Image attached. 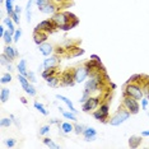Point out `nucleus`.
Instances as JSON below:
<instances>
[{
  "label": "nucleus",
  "instance_id": "obj_28",
  "mask_svg": "<svg viewBox=\"0 0 149 149\" xmlns=\"http://www.w3.org/2000/svg\"><path fill=\"white\" fill-rule=\"evenodd\" d=\"M54 74H56V68H50V69H45L42 72V78H49V77H51L54 75Z\"/></svg>",
  "mask_w": 149,
  "mask_h": 149
},
{
  "label": "nucleus",
  "instance_id": "obj_55",
  "mask_svg": "<svg viewBox=\"0 0 149 149\" xmlns=\"http://www.w3.org/2000/svg\"><path fill=\"white\" fill-rule=\"evenodd\" d=\"M51 124H60V121L56 120V118H54V120H51Z\"/></svg>",
  "mask_w": 149,
  "mask_h": 149
},
{
  "label": "nucleus",
  "instance_id": "obj_48",
  "mask_svg": "<svg viewBox=\"0 0 149 149\" xmlns=\"http://www.w3.org/2000/svg\"><path fill=\"white\" fill-rule=\"evenodd\" d=\"M14 12L17 13V14L21 15V13H22V8H21L19 5H15V6H14Z\"/></svg>",
  "mask_w": 149,
  "mask_h": 149
},
{
  "label": "nucleus",
  "instance_id": "obj_49",
  "mask_svg": "<svg viewBox=\"0 0 149 149\" xmlns=\"http://www.w3.org/2000/svg\"><path fill=\"white\" fill-rule=\"evenodd\" d=\"M55 4H64V3H68V1H70V0H52Z\"/></svg>",
  "mask_w": 149,
  "mask_h": 149
},
{
  "label": "nucleus",
  "instance_id": "obj_23",
  "mask_svg": "<svg viewBox=\"0 0 149 149\" xmlns=\"http://www.w3.org/2000/svg\"><path fill=\"white\" fill-rule=\"evenodd\" d=\"M33 106H35L36 110L40 111V112H41L42 115H45V116H47V115H49V111H47L46 108H45V106H43L42 103H40L38 101H35V102H33Z\"/></svg>",
  "mask_w": 149,
  "mask_h": 149
},
{
  "label": "nucleus",
  "instance_id": "obj_43",
  "mask_svg": "<svg viewBox=\"0 0 149 149\" xmlns=\"http://www.w3.org/2000/svg\"><path fill=\"white\" fill-rule=\"evenodd\" d=\"M9 17H10V18L13 19V22H14L15 24H19V14H17L15 12H13V13H12V14L9 15Z\"/></svg>",
  "mask_w": 149,
  "mask_h": 149
},
{
  "label": "nucleus",
  "instance_id": "obj_8",
  "mask_svg": "<svg viewBox=\"0 0 149 149\" xmlns=\"http://www.w3.org/2000/svg\"><path fill=\"white\" fill-rule=\"evenodd\" d=\"M75 84V79H74V72L72 70H66L61 74L60 77V86L63 87H73Z\"/></svg>",
  "mask_w": 149,
  "mask_h": 149
},
{
  "label": "nucleus",
  "instance_id": "obj_32",
  "mask_svg": "<svg viewBox=\"0 0 149 149\" xmlns=\"http://www.w3.org/2000/svg\"><path fill=\"white\" fill-rule=\"evenodd\" d=\"M43 144L47 145V147H50V148H55V149L60 148V145L55 144V143H54V141L51 140V139H49V138H45V139H43Z\"/></svg>",
  "mask_w": 149,
  "mask_h": 149
},
{
  "label": "nucleus",
  "instance_id": "obj_53",
  "mask_svg": "<svg viewBox=\"0 0 149 149\" xmlns=\"http://www.w3.org/2000/svg\"><path fill=\"white\" fill-rule=\"evenodd\" d=\"M6 69H8L9 72H13V70H14V69H13V66H12V64H9V65H6Z\"/></svg>",
  "mask_w": 149,
  "mask_h": 149
},
{
  "label": "nucleus",
  "instance_id": "obj_36",
  "mask_svg": "<svg viewBox=\"0 0 149 149\" xmlns=\"http://www.w3.org/2000/svg\"><path fill=\"white\" fill-rule=\"evenodd\" d=\"M10 61H12V60L9 59V57L6 56L4 52H3L1 54V65H5L6 66V65H9V64H10Z\"/></svg>",
  "mask_w": 149,
  "mask_h": 149
},
{
  "label": "nucleus",
  "instance_id": "obj_56",
  "mask_svg": "<svg viewBox=\"0 0 149 149\" xmlns=\"http://www.w3.org/2000/svg\"><path fill=\"white\" fill-rule=\"evenodd\" d=\"M0 1H1V3H5V0H0Z\"/></svg>",
  "mask_w": 149,
  "mask_h": 149
},
{
  "label": "nucleus",
  "instance_id": "obj_26",
  "mask_svg": "<svg viewBox=\"0 0 149 149\" xmlns=\"http://www.w3.org/2000/svg\"><path fill=\"white\" fill-rule=\"evenodd\" d=\"M68 51H72V56H74V57L80 56V55H83V54H84V50L83 49H79V47H77V46H74V47H72V49H69Z\"/></svg>",
  "mask_w": 149,
  "mask_h": 149
},
{
  "label": "nucleus",
  "instance_id": "obj_9",
  "mask_svg": "<svg viewBox=\"0 0 149 149\" xmlns=\"http://www.w3.org/2000/svg\"><path fill=\"white\" fill-rule=\"evenodd\" d=\"M60 63V59L57 55H50L47 56V59H45V61H43V66H45V69H50V68H56L59 65Z\"/></svg>",
  "mask_w": 149,
  "mask_h": 149
},
{
  "label": "nucleus",
  "instance_id": "obj_29",
  "mask_svg": "<svg viewBox=\"0 0 149 149\" xmlns=\"http://www.w3.org/2000/svg\"><path fill=\"white\" fill-rule=\"evenodd\" d=\"M13 1L14 0H5V9H6V13L9 15L14 12V6H13Z\"/></svg>",
  "mask_w": 149,
  "mask_h": 149
},
{
  "label": "nucleus",
  "instance_id": "obj_21",
  "mask_svg": "<svg viewBox=\"0 0 149 149\" xmlns=\"http://www.w3.org/2000/svg\"><path fill=\"white\" fill-rule=\"evenodd\" d=\"M4 24L8 27V29L10 31L13 35H14V32L17 31L15 27H14V22H13V19L10 18V17H8V18H4Z\"/></svg>",
  "mask_w": 149,
  "mask_h": 149
},
{
  "label": "nucleus",
  "instance_id": "obj_2",
  "mask_svg": "<svg viewBox=\"0 0 149 149\" xmlns=\"http://www.w3.org/2000/svg\"><path fill=\"white\" fill-rule=\"evenodd\" d=\"M130 115L131 113L129 112L126 108H120V110H117V112L108 120V124H110L111 126H118V125L124 124L125 121L130 117Z\"/></svg>",
  "mask_w": 149,
  "mask_h": 149
},
{
  "label": "nucleus",
  "instance_id": "obj_11",
  "mask_svg": "<svg viewBox=\"0 0 149 149\" xmlns=\"http://www.w3.org/2000/svg\"><path fill=\"white\" fill-rule=\"evenodd\" d=\"M83 135L86 141H94L97 138V131L94 127H86L83 131Z\"/></svg>",
  "mask_w": 149,
  "mask_h": 149
},
{
  "label": "nucleus",
  "instance_id": "obj_17",
  "mask_svg": "<svg viewBox=\"0 0 149 149\" xmlns=\"http://www.w3.org/2000/svg\"><path fill=\"white\" fill-rule=\"evenodd\" d=\"M141 143V136H136V135H133L129 139V147L130 148H138Z\"/></svg>",
  "mask_w": 149,
  "mask_h": 149
},
{
  "label": "nucleus",
  "instance_id": "obj_51",
  "mask_svg": "<svg viewBox=\"0 0 149 149\" xmlns=\"http://www.w3.org/2000/svg\"><path fill=\"white\" fill-rule=\"evenodd\" d=\"M141 136H149V130H145L141 133Z\"/></svg>",
  "mask_w": 149,
  "mask_h": 149
},
{
  "label": "nucleus",
  "instance_id": "obj_12",
  "mask_svg": "<svg viewBox=\"0 0 149 149\" xmlns=\"http://www.w3.org/2000/svg\"><path fill=\"white\" fill-rule=\"evenodd\" d=\"M47 40V33L42 31H33V41L37 46H40L41 43L46 42Z\"/></svg>",
  "mask_w": 149,
  "mask_h": 149
},
{
  "label": "nucleus",
  "instance_id": "obj_46",
  "mask_svg": "<svg viewBox=\"0 0 149 149\" xmlns=\"http://www.w3.org/2000/svg\"><path fill=\"white\" fill-rule=\"evenodd\" d=\"M10 117H12V120H13V124H15L18 127L21 126V123H19V120H18V118H15V117H14V115H10Z\"/></svg>",
  "mask_w": 149,
  "mask_h": 149
},
{
  "label": "nucleus",
  "instance_id": "obj_6",
  "mask_svg": "<svg viewBox=\"0 0 149 149\" xmlns=\"http://www.w3.org/2000/svg\"><path fill=\"white\" fill-rule=\"evenodd\" d=\"M101 103V97H93L91 96L88 100L82 104V110L84 111V112H89V111H93L96 110V108H98V106H100Z\"/></svg>",
  "mask_w": 149,
  "mask_h": 149
},
{
  "label": "nucleus",
  "instance_id": "obj_27",
  "mask_svg": "<svg viewBox=\"0 0 149 149\" xmlns=\"http://www.w3.org/2000/svg\"><path fill=\"white\" fill-rule=\"evenodd\" d=\"M63 112V116L65 117V118H68V120H70V121H75L77 123V115L73 112V111H69V112H66V111H61Z\"/></svg>",
  "mask_w": 149,
  "mask_h": 149
},
{
  "label": "nucleus",
  "instance_id": "obj_33",
  "mask_svg": "<svg viewBox=\"0 0 149 149\" xmlns=\"http://www.w3.org/2000/svg\"><path fill=\"white\" fill-rule=\"evenodd\" d=\"M141 87H143V92H144V94L147 96V98L149 100V78H148L147 80H144L143 84H141Z\"/></svg>",
  "mask_w": 149,
  "mask_h": 149
},
{
  "label": "nucleus",
  "instance_id": "obj_16",
  "mask_svg": "<svg viewBox=\"0 0 149 149\" xmlns=\"http://www.w3.org/2000/svg\"><path fill=\"white\" fill-rule=\"evenodd\" d=\"M46 83H47V86L55 88V87H57L60 84V77H57L56 74H54V75L46 78Z\"/></svg>",
  "mask_w": 149,
  "mask_h": 149
},
{
  "label": "nucleus",
  "instance_id": "obj_39",
  "mask_svg": "<svg viewBox=\"0 0 149 149\" xmlns=\"http://www.w3.org/2000/svg\"><path fill=\"white\" fill-rule=\"evenodd\" d=\"M84 127L83 125H79V124H75L74 125V131H75L77 134H83V131H84Z\"/></svg>",
  "mask_w": 149,
  "mask_h": 149
},
{
  "label": "nucleus",
  "instance_id": "obj_50",
  "mask_svg": "<svg viewBox=\"0 0 149 149\" xmlns=\"http://www.w3.org/2000/svg\"><path fill=\"white\" fill-rule=\"evenodd\" d=\"M91 59L97 60V61H101V59H100V56H98V55H91Z\"/></svg>",
  "mask_w": 149,
  "mask_h": 149
},
{
  "label": "nucleus",
  "instance_id": "obj_19",
  "mask_svg": "<svg viewBox=\"0 0 149 149\" xmlns=\"http://www.w3.org/2000/svg\"><path fill=\"white\" fill-rule=\"evenodd\" d=\"M35 3V0H28L27 3V6H26V19L27 22H31V17H32V5Z\"/></svg>",
  "mask_w": 149,
  "mask_h": 149
},
{
  "label": "nucleus",
  "instance_id": "obj_38",
  "mask_svg": "<svg viewBox=\"0 0 149 149\" xmlns=\"http://www.w3.org/2000/svg\"><path fill=\"white\" fill-rule=\"evenodd\" d=\"M27 78H28V80L31 83H37V78H36V74L33 72H28V74H27Z\"/></svg>",
  "mask_w": 149,
  "mask_h": 149
},
{
  "label": "nucleus",
  "instance_id": "obj_54",
  "mask_svg": "<svg viewBox=\"0 0 149 149\" xmlns=\"http://www.w3.org/2000/svg\"><path fill=\"white\" fill-rule=\"evenodd\" d=\"M21 102H22L23 104H26V103H27V100H26L24 97H21Z\"/></svg>",
  "mask_w": 149,
  "mask_h": 149
},
{
  "label": "nucleus",
  "instance_id": "obj_34",
  "mask_svg": "<svg viewBox=\"0 0 149 149\" xmlns=\"http://www.w3.org/2000/svg\"><path fill=\"white\" fill-rule=\"evenodd\" d=\"M10 80H12V74L10 73H5V74H3L0 82H1V84H6V83H10Z\"/></svg>",
  "mask_w": 149,
  "mask_h": 149
},
{
  "label": "nucleus",
  "instance_id": "obj_25",
  "mask_svg": "<svg viewBox=\"0 0 149 149\" xmlns=\"http://www.w3.org/2000/svg\"><path fill=\"white\" fill-rule=\"evenodd\" d=\"M60 129H61L65 134H69V133H72V131L74 130V125H72L70 123H63Z\"/></svg>",
  "mask_w": 149,
  "mask_h": 149
},
{
  "label": "nucleus",
  "instance_id": "obj_40",
  "mask_svg": "<svg viewBox=\"0 0 149 149\" xmlns=\"http://www.w3.org/2000/svg\"><path fill=\"white\" fill-rule=\"evenodd\" d=\"M51 1H52V0H35L36 5L38 6V8H41V6L46 5V4H49V3H51Z\"/></svg>",
  "mask_w": 149,
  "mask_h": 149
},
{
  "label": "nucleus",
  "instance_id": "obj_14",
  "mask_svg": "<svg viewBox=\"0 0 149 149\" xmlns=\"http://www.w3.org/2000/svg\"><path fill=\"white\" fill-rule=\"evenodd\" d=\"M56 100H60V101H63V102H64V103H65V104H66V106H68V107H69V110H70V111H73V112H74V113H77V112H78V111L75 110V107H74V104H73V102H72V101H70V100H69V98L64 97V96H61V94H56Z\"/></svg>",
  "mask_w": 149,
  "mask_h": 149
},
{
  "label": "nucleus",
  "instance_id": "obj_15",
  "mask_svg": "<svg viewBox=\"0 0 149 149\" xmlns=\"http://www.w3.org/2000/svg\"><path fill=\"white\" fill-rule=\"evenodd\" d=\"M4 54L9 57V59L12 60V61L14 60V57L18 56V51L15 50V47H12L10 45H8V46H6L5 49H4Z\"/></svg>",
  "mask_w": 149,
  "mask_h": 149
},
{
  "label": "nucleus",
  "instance_id": "obj_22",
  "mask_svg": "<svg viewBox=\"0 0 149 149\" xmlns=\"http://www.w3.org/2000/svg\"><path fill=\"white\" fill-rule=\"evenodd\" d=\"M9 96H10V91L8 88H1V92H0V100H1L3 103H5L6 101L9 100Z\"/></svg>",
  "mask_w": 149,
  "mask_h": 149
},
{
  "label": "nucleus",
  "instance_id": "obj_18",
  "mask_svg": "<svg viewBox=\"0 0 149 149\" xmlns=\"http://www.w3.org/2000/svg\"><path fill=\"white\" fill-rule=\"evenodd\" d=\"M17 69H18L19 74H22V75H26L27 77L28 72H27V61H26V59H22L21 61H19L18 66H17Z\"/></svg>",
  "mask_w": 149,
  "mask_h": 149
},
{
  "label": "nucleus",
  "instance_id": "obj_35",
  "mask_svg": "<svg viewBox=\"0 0 149 149\" xmlns=\"http://www.w3.org/2000/svg\"><path fill=\"white\" fill-rule=\"evenodd\" d=\"M26 93L33 97V96H36V94H37V91H36V88L33 87L32 84H29V86H28V88H27V89H26Z\"/></svg>",
  "mask_w": 149,
  "mask_h": 149
},
{
  "label": "nucleus",
  "instance_id": "obj_44",
  "mask_svg": "<svg viewBox=\"0 0 149 149\" xmlns=\"http://www.w3.org/2000/svg\"><path fill=\"white\" fill-rule=\"evenodd\" d=\"M15 145V140L14 139H8V140H6V147L8 148H13Z\"/></svg>",
  "mask_w": 149,
  "mask_h": 149
},
{
  "label": "nucleus",
  "instance_id": "obj_1",
  "mask_svg": "<svg viewBox=\"0 0 149 149\" xmlns=\"http://www.w3.org/2000/svg\"><path fill=\"white\" fill-rule=\"evenodd\" d=\"M125 96H130L138 101H141V98L144 96L143 87L140 86V83H127L124 89V97Z\"/></svg>",
  "mask_w": 149,
  "mask_h": 149
},
{
  "label": "nucleus",
  "instance_id": "obj_7",
  "mask_svg": "<svg viewBox=\"0 0 149 149\" xmlns=\"http://www.w3.org/2000/svg\"><path fill=\"white\" fill-rule=\"evenodd\" d=\"M55 28H57L56 24L52 22V19H45V21L40 22L36 26L35 31H42L46 33H52L55 31Z\"/></svg>",
  "mask_w": 149,
  "mask_h": 149
},
{
  "label": "nucleus",
  "instance_id": "obj_37",
  "mask_svg": "<svg viewBox=\"0 0 149 149\" xmlns=\"http://www.w3.org/2000/svg\"><path fill=\"white\" fill-rule=\"evenodd\" d=\"M91 96H92V94H91L89 92H87V91H84V92H83V96L82 97H80V100H79V103H84V102H86V101L88 100V98H89Z\"/></svg>",
  "mask_w": 149,
  "mask_h": 149
},
{
  "label": "nucleus",
  "instance_id": "obj_3",
  "mask_svg": "<svg viewBox=\"0 0 149 149\" xmlns=\"http://www.w3.org/2000/svg\"><path fill=\"white\" fill-rule=\"evenodd\" d=\"M108 112H110V104H108V102H103L101 103L98 110L93 111V117L101 123H106L108 120Z\"/></svg>",
  "mask_w": 149,
  "mask_h": 149
},
{
  "label": "nucleus",
  "instance_id": "obj_45",
  "mask_svg": "<svg viewBox=\"0 0 149 149\" xmlns=\"http://www.w3.org/2000/svg\"><path fill=\"white\" fill-rule=\"evenodd\" d=\"M147 107H148V98H141V108L147 110Z\"/></svg>",
  "mask_w": 149,
  "mask_h": 149
},
{
  "label": "nucleus",
  "instance_id": "obj_5",
  "mask_svg": "<svg viewBox=\"0 0 149 149\" xmlns=\"http://www.w3.org/2000/svg\"><path fill=\"white\" fill-rule=\"evenodd\" d=\"M91 70L88 69L86 65L78 66L75 70H74V79H75V83H83L86 82V79L89 77Z\"/></svg>",
  "mask_w": 149,
  "mask_h": 149
},
{
  "label": "nucleus",
  "instance_id": "obj_30",
  "mask_svg": "<svg viewBox=\"0 0 149 149\" xmlns=\"http://www.w3.org/2000/svg\"><path fill=\"white\" fill-rule=\"evenodd\" d=\"M12 124H13V120H12L10 116H9V117H3L1 121H0V125H1V127H9Z\"/></svg>",
  "mask_w": 149,
  "mask_h": 149
},
{
  "label": "nucleus",
  "instance_id": "obj_10",
  "mask_svg": "<svg viewBox=\"0 0 149 149\" xmlns=\"http://www.w3.org/2000/svg\"><path fill=\"white\" fill-rule=\"evenodd\" d=\"M38 51L42 54L43 56H50V55H52V52H54V46L51 45V43H49V42H43L41 43V45L38 46Z\"/></svg>",
  "mask_w": 149,
  "mask_h": 149
},
{
  "label": "nucleus",
  "instance_id": "obj_31",
  "mask_svg": "<svg viewBox=\"0 0 149 149\" xmlns=\"http://www.w3.org/2000/svg\"><path fill=\"white\" fill-rule=\"evenodd\" d=\"M4 42L6 43V45H10L12 42H14L13 41V33L9 31V29L5 32V35H4Z\"/></svg>",
  "mask_w": 149,
  "mask_h": 149
},
{
  "label": "nucleus",
  "instance_id": "obj_52",
  "mask_svg": "<svg viewBox=\"0 0 149 149\" xmlns=\"http://www.w3.org/2000/svg\"><path fill=\"white\" fill-rule=\"evenodd\" d=\"M63 52H65V50H64V49H60V47H59V49L56 50V54H63Z\"/></svg>",
  "mask_w": 149,
  "mask_h": 149
},
{
  "label": "nucleus",
  "instance_id": "obj_20",
  "mask_svg": "<svg viewBox=\"0 0 149 149\" xmlns=\"http://www.w3.org/2000/svg\"><path fill=\"white\" fill-rule=\"evenodd\" d=\"M18 80H19V83H21V86L24 91L28 88L29 84H31V82L28 80V78H27L26 75H22V74H18Z\"/></svg>",
  "mask_w": 149,
  "mask_h": 149
},
{
  "label": "nucleus",
  "instance_id": "obj_24",
  "mask_svg": "<svg viewBox=\"0 0 149 149\" xmlns=\"http://www.w3.org/2000/svg\"><path fill=\"white\" fill-rule=\"evenodd\" d=\"M141 82H143V75H141V74H134V75H131L127 79L126 84L127 83H140L141 84Z\"/></svg>",
  "mask_w": 149,
  "mask_h": 149
},
{
  "label": "nucleus",
  "instance_id": "obj_47",
  "mask_svg": "<svg viewBox=\"0 0 149 149\" xmlns=\"http://www.w3.org/2000/svg\"><path fill=\"white\" fill-rule=\"evenodd\" d=\"M5 24H1V26H0V36H1V37H4V35H5V27H4Z\"/></svg>",
  "mask_w": 149,
  "mask_h": 149
},
{
  "label": "nucleus",
  "instance_id": "obj_4",
  "mask_svg": "<svg viewBox=\"0 0 149 149\" xmlns=\"http://www.w3.org/2000/svg\"><path fill=\"white\" fill-rule=\"evenodd\" d=\"M123 106L124 108L130 112L131 115H136L140 110V106H139V101L135 100L134 97H130V96H125L124 97V101H123Z\"/></svg>",
  "mask_w": 149,
  "mask_h": 149
},
{
  "label": "nucleus",
  "instance_id": "obj_13",
  "mask_svg": "<svg viewBox=\"0 0 149 149\" xmlns=\"http://www.w3.org/2000/svg\"><path fill=\"white\" fill-rule=\"evenodd\" d=\"M40 9V12H42V13H45V14H54V13H56V9H57V6L56 4L54 1L51 3H49V4H46V5H43L41 6V8H38Z\"/></svg>",
  "mask_w": 149,
  "mask_h": 149
},
{
  "label": "nucleus",
  "instance_id": "obj_42",
  "mask_svg": "<svg viewBox=\"0 0 149 149\" xmlns=\"http://www.w3.org/2000/svg\"><path fill=\"white\" fill-rule=\"evenodd\" d=\"M50 133V125H45L40 129V135H46Z\"/></svg>",
  "mask_w": 149,
  "mask_h": 149
},
{
  "label": "nucleus",
  "instance_id": "obj_41",
  "mask_svg": "<svg viewBox=\"0 0 149 149\" xmlns=\"http://www.w3.org/2000/svg\"><path fill=\"white\" fill-rule=\"evenodd\" d=\"M21 37H22V31H21V29H17V31L14 32V35H13V41L18 42Z\"/></svg>",
  "mask_w": 149,
  "mask_h": 149
}]
</instances>
